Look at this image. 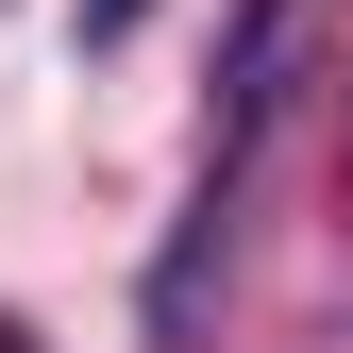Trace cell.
<instances>
[{"label":"cell","mask_w":353,"mask_h":353,"mask_svg":"<svg viewBox=\"0 0 353 353\" xmlns=\"http://www.w3.org/2000/svg\"><path fill=\"white\" fill-rule=\"evenodd\" d=\"M0 353H34V336H17V320H0Z\"/></svg>","instance_id":"1"}]
</instances>
